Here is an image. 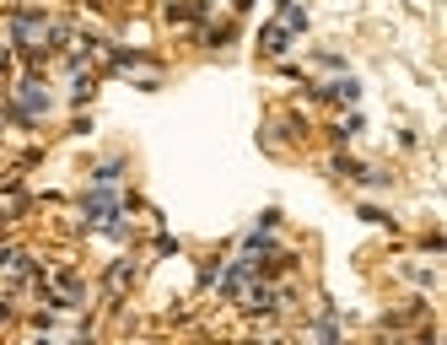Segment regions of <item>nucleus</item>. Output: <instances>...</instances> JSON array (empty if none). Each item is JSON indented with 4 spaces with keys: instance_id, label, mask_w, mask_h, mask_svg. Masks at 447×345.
<instances>
[{
    "instance_id": "obj_1",
    "label": "nucleus",
    "mask_w": 447,
    "mask_h": 345,
    "mask_svg": "<svg viewBox=\"0 0 447 345\" xmlns=\"http://www.w3.org/2000/svg\"><path fill=\"white\" fill-rule=\"evenodd\" d=\"M334 98H340V102H356V98H361V86H356V82H334Z\"/></svg>"
}]
</instances>
